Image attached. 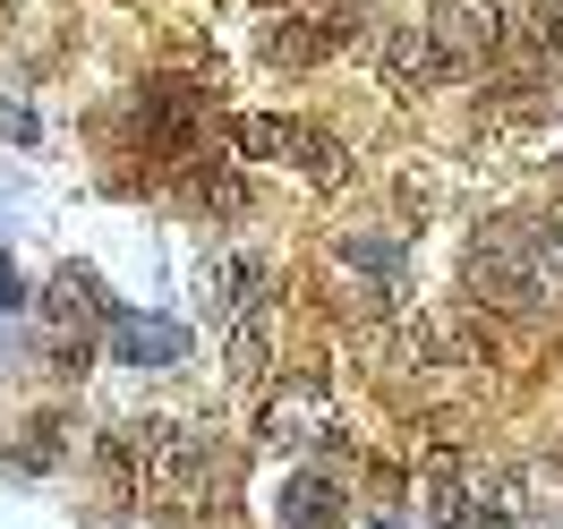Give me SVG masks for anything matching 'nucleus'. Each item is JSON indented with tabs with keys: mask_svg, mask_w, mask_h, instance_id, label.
<instances>
[{
	"mask_svg": "<svg viewBox=\"0 0 563 529\" xmlns=\"http://www.w3.org/2000/svg\"><path fill=\"white\" fill-rule=\"evenodd\" d=\"M103 478L120 504L197 513L213 487V436L197 419H129L103 436Z\"/></svg>",
	"mask_w": 563,
	"mask_h": 529,
	"instance_id": "nucleus-1",
	"label": "nucleus"
},
{
	"mask_svg": "<svg viewBox=\"0 0 563 529\" xmlns=\"http://www.w3.org/2000/svg\"><path fill=\"white\" fill-rule=\"evenodd\" d=\"M470 290L504 317H563V231L555 213L538 222H487L470 240Z\"/></svg>",
	"mask_w": 563,
	"mask_h": 529,
	"instance_id": "nucleus-2",
	"label": "nucleus"
},
{
	"mask_svg": "<svg viewBox=\"0 0 563 529\" xmlns=\"http://www.w3.org/2000/svg\"><path fill=\"white\" fill-rule=\"evenodd\" d=\"M231 137H240L247 163H282V172H299L308 188H342V172H351L342 137L317 129V120H299V111H240Z\"/></svg>",
	"mask_w": 563,
	"mask_h": 529,
	"instance_id": "nucleus-3",
	"label": "nucleus"
},
{
	"mask_svg": "<svg viewBox=\"0 0 563 529\" xmlns=\"http://www.w3.org/2000/svg\"><path fill=\"white\" fill-rule=\"evenodd\" d=\"M512 487H504V461H461L435 453L427 461V529H512Z\"/></svg>",
	"mask_w": 563,
	"mask_h": 529,
	"instance_id": "nucleus-4",
	"label": "nucleus"
},
{
	"mask_svg": "<svg viewBox=\"0 0 563 529\" xmlns=\"http://www.w3.org/2000/svg\"><path fill=\"white\" fill-rule=\"evenodd\" d=\"M333 265H342V308L358 317H393V308H410V240L401 231H351V240H333Z\"/></svg>",
	"mask_w": 563,
	"mask_h": 529,
	"instance_id": "nucleus-5",
	"label": "nucleus"
},
{
	"mask_svg": "<svg viewBox=\"0 0 563 529\" xmlns=\"http://www.w3.org/2000/svg\"><path fill=\"white\" fill-rule=\"evenodd\" d=\"M256 436L274 444V453H317L342 436V401L324 376H282L265 401H256Z\"/></svg>",
	"mask_w": 563,
	"mask_h": 529,
	"instance_id": "nucleus-6",
	"label": "nucleus"
},
{
	"mask_svg": "<svg viewBox=\"0 0 563 529\" xmlns=\"http://www.w3.org/2000/svg\"><path fill=\"white\" fill-rule=\"evenodd\" d=\"M461 77H470V60H461L435 26H393V43H385V86L393 95H444Z\"/></svg>",
	"mask_w": 563,
	"mask_h": 529,
	"instance_id": "nucleus-7",
	"label": "nucleus"
},
{
	"mask_svg": "<svg viewBox=\"0 0 563 529\" xmlns=\"http://www.w3.org/2000/svg\"><path fill=\"white\" fill-rule=\"evenodd\" d=\"M427 26L453 43L470 69H487L504 52V35H512V0H427Z\"/></svg>",
	"mask_w": 563,
	"mask_h": 529,
	"instance_id": "nucleus-8",
	"label": "nucleus"
},
{
	"mask_svg": "<svg viewBox=\"0 0 563 529\" xmlns=\"http://www.w3.org/2000/svg\"><path fill=\"white\" fill-rule=\"evenodd\" d=\"M401 359L410 367H478L487 342L461 308H419V317H401Z\"/></svg>",
	"mask_w": 563,
	"mask_h": 529,
	"instance_id": "nucleus-9",
	"label": "nucleus"
},
{
	"mask_svg": "<svg viewBox=\"0 0 563 529\" xmlns=\"http://www.w3.org/2000/svg\"><path fill=\"white\" fill-rule=\"evenodd\" d=\"M206 290H213V317H222V324H256V317H265V299H274V265L247 256V247H231V256H213Z\"/></svg>",
	"mask_w": 563,
	"mask_h": 529,
	"instance_id": "nucleus-10",
	"label": "nucleus"
},
{
	"mask_svg": "<svg viewBox=\"0 0 563 529\" xmlns=\"http://www.w3.org/2000/svg\"><path fill=\"white\" fill-rule=\"evenodd\" d=\"M504 487H512V513H521V521H547V513H563V461L555 453L504 461Z\"/></svg>",
	"mask_w": 563,
	"mask_h": 529,
	"instance_id": "nucleus-11",
	"label": "nucleus"
},
{
	"mask_svg": "<svg viewBox=\"0 0 563 529\" xmlns=\"http://www.w3.org/2000/svg\"><path fill=\"white\" fill-rule=\"evenodd\" d=\"M333 521H342V487L324 470H299L274 504V529H333Z\"/></svg>",
	"mask_w": 563,
	"mask_h": 529,
	"instance_id": "nucleus-12",
	"label": "nucleus"
},
{
	"mask_svg": "<svg viewBox=\"0 0 563 529\" xmlns=\"http://www.w3.org/2000/svg\"><path fill=\"white\" fill-rule=\"evenodd\" d=\"M43 317H52V324H77V333H86V324H103L111 317V308H103V283H95L86 265H60L52 290H43Z\"/></svg>",
	"mask_w": 563,
	"mask_h": 529,
	"instance_id": "nucleus-13",
	"label": "nucleus"
},
{
	"mask_svg": "<svg viewBox=\"0 0 563 529\" xmlns=\"http://www.w3.org/2000/svg\"><path fill=\"white\" fill-rule=\"evenodd\" d=\"M111 342H120V359H129V367H145V359H154V367H172V359L188 351V333H179V324H163V317H120V324H111Z\"/></svg>",
	"mask_w": 563,
	"mask_h": 529,
	"instance_id": "nucleus-14",
	"label": "nucleus"
},
{
	"mask_svg": "<svg viewBox=\"0 0 563 529\" xmlns=\"http://www.w3.org/2000/svg\"><path fill=\"white\" fill-rule=\"evenodd\" d=\"M60 453H69V427H60V419H35V427H26V444H18V470L43 478V470H60Z\"/></svg>",
	"mask_w": 563,
	"mask_h": 529,
	"instance_id": "nucleus-15",
	"label": "nucleus"
},
{
	"mask_svg": "<svg viewBox=\"0 0 563 529\" xmlns=\"http://www.w3.org/2000/svg\"><path fill=\"white\" fill-rule=\"evenodd\" d=\"M529 43H538V60H555V69H563V0H538V35H529Z\"/></svg>",
	"mask_w": 563,
	"mask_h": 529,
	"instance_id": "nucleus-16",
	"label": "nucleus"
}]
</instances>
